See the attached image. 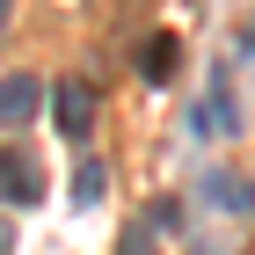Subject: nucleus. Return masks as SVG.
<instances>
[{"label":"nucleus","mask_w":255,"mask_h":255,"mask_svg":"<svg viewBox=\"0 0 255 255\" xmlns=\"http://www.w3.org/2000/svg\"><path fill=\"white\" fill-rule=\"evenodd\" d=\"M37 102H44V80L37 73H7L0 80V124H29Z\"/></svg>","instance_id":"f03ea898"},{"label":"nucleus","mask_w":255,"mask_h":255,"mask_svg":"<svg viewBox=\"0 0 255 255\" xmlns=\"http://www.w3.org/2000/svg\"><path fill=\"white\" fill-rule=\"evenodd\" d=\"M124 255H153V248H146V226H131V234H124Z\"/></svg>","instance_id":"6e6552de"},{"label":"nucleus","mask_w":255,"mask_h":255,"mask_svg":"<svg viewBox=\"0 0 255 255\" xmlns=\"http://www.w3.org/2000/svg\"><path fill=\"white\" fill-rule=\"evenodd\" d=\"M7 248H15V226H7V219H0V255H7Z\"/></svg>","instance_id":"1a4fd4ad"},{"label":"nucleus","mask_w":255,"mask_h":255,"mask_svg":"<svg viewBox=\"0 0 255 255\" xmlns=\"http://www.w3.org/2000/svg\"><path fill=\"white\" fill-rule=\"evenodd\" d=\"M204 131H241V110H234V95H226V88H212V102H204Z\"/></svg>","instance_id":"423d86ee"},{"label":"nucleus","mask_w":255,"mask_h":255,"mask_svg":"<svg viewBox=\"0 0 255 255\" xmlns=\"http://www.w3.org/2000/svg\"><path fill=\"white\" fill-rule=\"evenodd\" d=\"M204 197H212L219 212H248V204H255L248 175H226V168H212V175H204Z\"/></svg>","instance_id":"20e7f679"},{"label":"nucleus","mask_w":255,"mask_h":255,"mask_svg":"<svg viewBox=\"0 0 255 255\" xmlns=\"http://www.w3.org/2000/svg\"><path fill=\"white\" fill-rule=\"evenodd\" d=\"M7 15H15V7H7V0H0V29H7Z\"/></svg>","instance_id":"9d476101"},{"label":"nucleus","mask_w":255,"mask_h":255,"mask_svg":"<svg viewBox=\"0 0 255 255\" xmlns=\"http://www.w3.org/2000/svg\"><path fill=\"white\" fill-rule=\"evenodd\" d=\"M51 102H59V131L66 138H88V124H95V88H88V80H59Z\"/></svg>","instance_id":"f257e3e1"},{"label":"nucleus","mask_w":255,"mask_h":255,"mask_svg":"<svg viewBox=\"0 0 255 255\" xmlns=\"http://www.w3.org/2000/svg\"><path fill=\"white\" fill-rule=\"evenodd\" d=\"M175 66H182V44H175V37H153L146 51H138V73L153 80V88H160V80H175Z\"/></svg>","instance_id":"39448f33"},{"label":"nucleus","mask_w":255,"mask_h":255,"mask_svg":"<svg viewBox=\"0 0 255 255\" xmlns=\"http://www.w3.org/2000/svg\"><path fill=\"white\" fill-rule=\"evenodd\" d=\"M102 197V168L95 160H80V175H73V204H95Z\"/></svg>","instance_id":"0eeeda50"},{"label":"nucleus","mask_w":255,"mask_h":255,"mask_svg":"<svg viewBox=\"0 0 255 255\" xmlns=\"http://www.w3.org/2000/svg\"><path fill=\"white\" fill-rule=\"evenodd\" d=\"M44 197V182H37V168L22 153H0V204H37Z\"/></svg>","instance_id":"7ed1b4c3"}]
</instances>
